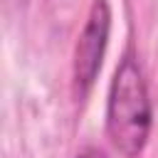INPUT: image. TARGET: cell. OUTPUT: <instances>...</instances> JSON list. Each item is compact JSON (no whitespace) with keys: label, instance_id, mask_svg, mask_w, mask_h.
<instances>
[{"label":"cell","instance_id":"obj_1","mask_svg":"<svg viewBox=\"0 0 158 158\" xmlns=\"http://www.w3.org/2000/svg\"><path fill=\"white\" fill-rule=\"evenodd\" d=\"M153 126V104L138 59L128 49L109 86L106 99V133L111 146L123 158H136L148 143Z\"/></svg>","mask_w":158,"mask_h":158},{"label":"cell","instance_id":"obj_2","mask_svg":"<svg viewBox=\"0 0 158 158\" xmlns=\"http://www.w3.org/2000/svg\"><path fill=\"white\" fill-rule=\"evenodd\" d=\"M109 30H111V7L109 0H94L86 15V22L79 32L77 47H74V62H72V79H74V94L77 99H84L101 69L104 52L109 44Z\"/></svg>","mask_w":158,"mask_h":158},{"label":"cell","instance_id":"obj_3","mask_svg":"<svg viewBox=\"0 0 158 158\" xmlns=\"http://www.w3.org/2000/svg\"><path fill=\"white\" fill-rule=\"evenodd\" d=\"M74 158H109V156H106L101 148H91V146H89V148H81Z\"/></svg>","mask_w":158,"mask_h":158}]
</instances>
